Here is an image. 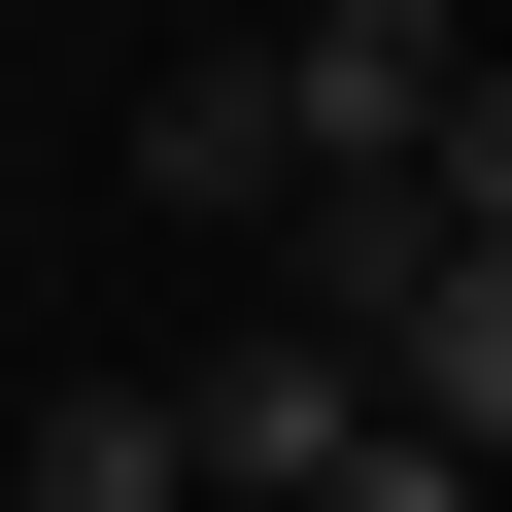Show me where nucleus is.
<instances>
[{"label":"nucleus","instance_id":"6","mask_svg":"<svg viewBox=\"0 0 512 512\" xmlns=\"http://www.w3.org/2000/svg\"><path fill=\"white\" fill-rule=\"evenodd\" d=\"M444 239H512V35H478V103H444V171H410Z\"/></svg>","mask_w":512,"mask_h":512},{"label":"nucleus","instance_id":"7","mask_svg":"<svg viewBox=\"0 0 512 512\" xmlns=\"http://www.w3.org/2000/svg\"><path fill=\"white\" fill-rule=\"evenodd\" d=\"M308 512H512V478H478V444H410V410H376V444H342V478H308Z\"/></svg>","mask_w":512,"mask_h":512},{"label":"nucleus","instance_id":"8","mask_svg":"<svg viewBox=\"0 0 512 512\" xmlns=\"http://www.w3.org/2000/svg\"><path fill=\"white\" fill-rule=\"evenodd\" d=\"M0 512H35V478H0Z\"/></svg>","mask_w":512,"mask_h":512},{"label":"nucleus","instance_id":"3","mask_svg":"<svg viewBox=\"0 0 512 512\" xmlns=\"http://www.w3.org/2000/svg\"><path fill=\"white\" fill-rule=\"evenodd\" d=\"M376 410H410V444H478V478H512V239H444V274H410V308H376Z\"/></svg>","mask_w":512,"mask_h":512},{"label":"nucleus","instance_id":"4","mask_svg":"<svg viewBox=\"0 0 512 512\" xmlns=\"http://www.w3.org/2000/svg\"><path fill=\"white\" fill-rule=\"evenodd\" d=\"M0 478H35V512H205V410H171V376H69Z\"/></svg>","mask_w":512,"mask_h":512},{"label":"nucleus","instance_id":"2","mask_svg":"<svg viewBox=\"0 0 512 512\" xmlns=\"http://www.w3.org/2000/svg\"><path fill=\"white\" fill-rule=\"evenodd\" d=\"M342 444H376V342H308V308H274V342H205V512H308Z\"/></svg>","mask_w":512,"mask_h":512},{"label":"nucleus","instance_id":"1","mask_svg":"<svg viewBox=\"0 0 512 512\" xmlns=\"http://www.w3.org/2000/svg\"><path fill=\"white\" fill-rule=\"evenodd\" d=\"M444 103H478V35H444V0H308V35H274V137H308V205L444 171Z\"/></svg>","mask_w":512,"mask_h":512},{"label":"nucleus","instance_id":"5","mask_svg":"<svg viewBox=\"0 0 512 512\" xmlns=\"http://www.w3.org/2000/svg\"><path fill=\"white\" fill-rule=\"evenodd\" d=\"M137 205H308V137H274V69H171V103H137Z\"/></svg>","mask_w":512,"mask_h":512}]
</instances>
